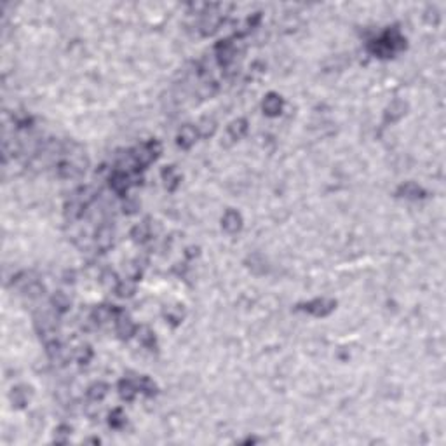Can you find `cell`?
Returning <instances> with one entry per match:
<instances>
[{"instance_id": "1", "label": "cell", "mask_w": 446, "mask_h": 446, "mask_svg": "<svg viewBox=\"0 0 446 446\" xmlns=\"http://www.w3.org/2000/svg\"><path fill=\"white\" fill-rule=\"evenodd\" d=\"M159 154H160V143L155 141V139H152L148 143H143L141 147L136 148L135 152H131L136 169L147 168L148 164H152L157 157H159Z\"/></svg>"}, {"instance_id": "2", "label": "cell", "mask_w": 446, "mask_h": 446, "mask_svg": "<svg viewBox=\"0 0 446 446\" xmlns=\"http://www.w3.org/2000/svg\"><path fill=\"white\" fill-rule=\"evenodd\" d=\"M336 303L333 302V300H314V302H310L309 305H305V310L310 312V314L314 315H326L330 314V312L335 309Z\"/></svg>"}, {"instance_id": "3", "label": "cell", "mask_w": 446, "mask_h": 446, "mask_svg": "<svg viewBox=\"0 0 446 446\" xmlns=\"http://www.w3.org/2000/svg\"><path fill=\"white\" fill-rule=\"evenodd\" d=\"M114 242V230L110 225H101L96 232V248L101 251L108 250Z\"/></svg>"}, {"instance_id": "4", "label": "cell", "mask_w": 446, "mask_h": 446, "mask_svg": "<svg viewBox=\"0 0 446 446\" xmlns=\"http://www.w3.org/2000/svg\"><path fill=\"white\" fill-rule=\"evenodd\" d=\"M195 138H197L195 127L185 126V127H181V131L178 133V145L183 148H190L194 143H195Z\"/></svg>"}, {"instance_id": "5", "label": "cell", "mask_w": 446, "mask_h": 446, "mask_svg": "<svg viewBox=\"0 0 446 446\" xmlns=\"http://www.w3.org/2000/svg\"><path fill=\"white\" fill-rule=\"evenodd\" d=\"M115 321H117V333L120 335V338H129L135 331V324L131 323V319L124 312H120Z\"/></svg>"}, {"instance_id": "6", "label": "cell", "mask_w": 446, "mask_h": 446, "mask_svg": "<svg viewBox=\"0 0 446 446\" xmlns=\"http://www.w3.org/2000/svg\"><path fill=\"white\" fill-rule=\"evenodd\" d=\"M241 214L237 213V211H227L225 216H223V229L227 230L229 233H235L239 229H241Z\"/></svg>"}, {"instance_id": "7", "label": "cell", "mask_w": 446, "mask_h": 446, "mask_svg": "<svg viewBox=\"0 0 446 446\" xmlns=\"http://www.w3.org/2000/svg\"><path fill=\"white\" fill-rule=\"evenodd\" d=\"M216 53H218V59H220V65H223V66L229 65V63L233 59V47H232V44H229V42H221V44H218Z\"/></svg>"}, {"instance_id": "8", "label": "cell", "mask_w": 446, "mask_h": 446, "mask_svg": "<svg viewBox=\"0 0 446 446\" xmlns=\"http://www.w3.org/2000/svg\"><path fill=\"white\" fill-rule=\"evenodd\" d=\"M112 187L117 194H124L129 187V176L124 171H117L112 176Z\"/></svg>"}, {"instance_id": "9", "label": "cell", "mask_w": 446, "mask_h": 446, "mask_svg": "<svg viewBox=\"0 0 446 446\" xmlns=\"http://www.w3.org/2000/svg\"><path fill=\"white\" fill-rule=\"evenodd\" d=\"M281 107H283V101L277 95H269L263 101V110L269 115H277L281 112Z\"/></svg>"}, {"instance_id": "10", "label": "cell", "mask_w": 446, "mask_h": 446, "mask_svg": "<svg viewBox=\"0 0 446 446\" xmlns=\"http://www.w3.org/2000/svg\"><path fill=\"white\" fill-rule=\"evenodd\" d=\"M138 390H139L138 384H135V382H131V380H122L119 384V392H120V396H122V399H126V401H131Z\"/></svg>"}, {"instance_id": "11", "label": "cell", "mask_w": 446, "mask_h": 446, "mask_svg": "<svg viewBox=\"0 0 446 446\" xmlns=\"http://www.w3.org/2000/svg\"><path fill=\"white\" fill-rule=\"evenodd\" d=\"M107 392H108V387L99 382V384L91 385L89 390H87V396H89L91 401H101L103 397L107 396Z\"/></svg>"}, {"instance_id": "12", "label": "cell", "mask_w": 446, "mask_h": 446, "mask_svg": "<svg viewBox=\"0 0 446 446\" xmlns=\"http://www.w3.org/2000/svg\"><path fill=\"white\" fill-rule=\"evenodd\" d=\"M246 129H248V126H246V120L244 119H239V120H235V122H233L232 126L229 127V135L232 136L233 139H239L246 133Z\"/></svg>"}, {"instance_id": "13", "label": "cell", "mask_w": 446, "mask_h": 446, "mask_svg": "<svg viewBox=\"0 0 446 446\" xmlns=\"http://www.w3.org/2000/svg\"><path fill=\"white\" fill-rule=\"evenodd\" d=\"M138 389L141 390V392H145V394H148V396H154L155 394V384L150 380V378H141V380L138 382Z\"/></svg>"}, {"instance_id": "14", "label": "cell", "mask_w": 446, "mask_h": 446, "mask_svg": "<svg viewBox=\"0 0 446 446\" xmlns=\"http://www.w3.org/2000/svg\"><path fill=\"white\" fill-rule=\"evenodd\" d=\"M53 305H54V309H56V310L63 312V310H66V309L70 307V300L66 298L63 293H58V295H54V298H53Z\"/></svg>"}, {"instance_id": "15", "label": "cell", "mask_w": 446, "mask_h": 446, "mask_svg": "<svg viewBox=\"0 0 446 446\" xmlns=\"http://www.w3.org/2000/svg\"><path fill=\"white\" fill-rule=\"evenodd\" d=\"M115 291H117L119 296H131L135 293V284L129 283V281H122V283H119V286H117Z\"/></svg>"}, {"instance_id": "16", "label": "cell", "mask_w": 446, "mask_h": 446, "mask_svg": "<svg viewBox=\"0 0 446 446\" xmlns=\"http://www.w3.org/2000/svg\"><path fill=\"white\" fill-rule=\"evenodd\" d=\"M138 338H139V342H141V344H145V345H152L154 342H155V338H154V333H152L148 328H139Z\"/></svg>"}, {"instance_id": "17", "label": "cell", "mask_w": 446, "mask_h": 446, "mask_svg": "<svg viewBox=\"0 0 446 446\" xmlns=\"http://www.w3.org/2000/svg\"><path fill=\"white\" fill-rule=\"evenodd\" d=\"M148 232H150V229H148L147 223H141V225H138L135 230H133V237H135L136 241H145V239L148 237Z\"/></svg>"}, {"instance_id": "18", "label": "cell", "mask_w": 446, "mask_h": 446, "mask_svg": "<svg viewBox=\"0 0 446 446\" xmlns=\"http://www.w3.org/2000/svg\"><path fill=\"white\" fill-rule=\"evenodd\" d=\"M91 356H93V352H91L89 347H80L77 350V354H75V357H77L78 363H82V365H86L87 361L91 359Z\"/></svg>"}, {"instance_id": "19", "label": "cell", "mask_w": 446, "mask_h": 446, "mask_svg": "<svg viewBox=\"0 0 446 446\" xmlns=\"http://www.w3.org/2000/svg\"><path fill=\"white\" fill-rule=\"evenodd\" d=\"M401 190L406 194V197H420L418 194H422L420 187H417V185H413V183H408L406 187H401Z\"/></svg>"}, {"instance_id": "20", "label": "cell", "mask_w": 446, "mask_h": 446, "mask_svg": "<svg viewBox=\"0 0 446 446\" xmlns=\"http://www.w3.org/2000/svg\"><path fill=\"white\" fill-rule=\"evenodd\" d=\"M124 417H122V411L120 409H115L114 413L110 415V426L112 427H120L124 424Z\"/></svg>"}]
</instances>
